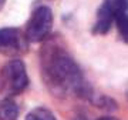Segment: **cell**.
Here are the masks:
<instances>
[{"instance_id":"cell-1","label":"cell","mask_w":128,"mask_h":120,"mask_svg":"<svg viewBox=\"0 0 128 120\" xmlns=\"http://www.w3.org/2000/svg\"><path fill=\"white\" fill-rule=\"evenodd\" d=\"M41 70L44 83L54 94H82L86 92L80 67L68 53L57 44H50L43 50Z\"/></svg>"},{"instance_id":"cell-2","label":"cell","mask_w":128,"mask_h":120,"mask_svg":"<svg viewBox=\"0 0 128 120\" xmlns=\"http://www.w3.org/2000/svg\"><path fill=\"white\" fill-rule=\"evenodd\" d=\"M28 84L26 66L22 60L14 59L6 63L0 70V93L4 97L20 94Z\"/></svg>"},{"instance_id":"cell-3","label":"cell","mask_w":128,"mask_h":120,"mask_svg":"<svg viewBox=\"0 0 128 120\" xmlns=\"http://www.w3.org/2000/svg\"><path fill=\"white\" fill-rule=\"evenodd\" d=\"M53 27V13L46 6H40L33 12L32 17L26 26V37L28 42H43L50 34Z\"/></svg>"},{"instance_id":"cell-4","label":"cell","mask_w":128,"mask_h":120,"mask_svg":"<svg viewBox=\"0 0 128 120\" xmlns=\"http://www.w3.org/2000/svg\"><path fill=\"white\" fill-rule=\"evenodd\" d=\"M28 40L22 30L14 27L0 29V53L6 56H18L28 47Z\"/></svg>"},{"instance_id":"cell-5","label":"cell","mask_w":128,"mask_h":120,"mask_svg":"<svg viewBox=\"0 0 128 120\" xmlns=\"http://www.w3.org/2000/svg\"><path fill=\"white\" fill-rule=\"evenodd\" d=\"M108 5L120 37L128 43V0H104Z\"/></svg>"},{"instance_id":"cell-6","label":"cell","mask_w":128,"mask_h":120,"mask_svg":"<svg viewBox=\"0 0 128 120\" xmlns=\"http://www.w3.org/2000/svg\"><path fill=\"white\" fill-rule=\"evenodd\" d=\"M114 24V19H112V14H111V10L108 7V5L102 2V5L100 6V9L97 12V20L96 24L92 27V33L96 34H105L108 33Z\"/></svg>"},{"instance_id":"cell-7","label":"cell","mask_w":128,"mask_h":120,"mask_svg":"<svg viewBox=\"0 0 128 120\" xmlns=\"http://www.w3.org/2000/svg\"><path fill=\"white\" fill-rule=\"evenodd\" d=\"M18 107L12 100V97H4L0 100V120H17Z\"/></svg>"},{"instance_id":"cell-8","label":"cell","mask_w":128,"mask_h":120,"mask_svg":"<svg viewBox=\"0 0 128 120\" xmlns=\"http://www.w3.org/2000/svg\"><path fill=\"white\" fill-rule=\"evenodd\" d=\"M26 120H56V117L50 110L38 107V109H34V110L30 111Z\"/></svg>"},{"instance_id":"cell-9","label":"cell","mask_w":128,"mask_h":120,"mask_svg":"<svg viewBox=\"0 0 128 120\" xmlns=\"http://www.w3.org/2000/svg\"><path fill=\"white\" fill-rule=\"evenodd\" d=\"M97 120H118V119L111 117V116H105V117H100V119H97Z\"/></svg>"},{"instance_id":"cell-10","label":"cell","mask_w":128,"mask_h":120,"mask_svg":"<svg viewBox=\"0 0 128 120\" xmlns=\"http://www.w3.org/2000/svg\"><path fill=\"white\" fill-rule=\"evenodd\" d=\"M3 5H4V0H0V9L3 7Z\"/></svg>"}]
</instances>
